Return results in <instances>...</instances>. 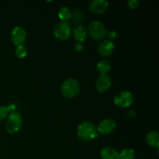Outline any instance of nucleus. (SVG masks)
Here are the masks:
<instances>
[{
	"label": "nucleus",
	"instance_id": "0eeeda50",
	"mask_svg": "<svg viewBox=\"0 0 159 159\" xmlns=\"http://www.w3.org/2000/svg\"><path fill=\"white\" fill-rule=\"evenodd\" d=\"M26 38V32L24 28L16 26L11 33V40L16 46L23 45Z\"/></svg>",
	"mask_w": 159,
	"mask_h": 159
},
{
	"label": "nucleus",
	"instance_id": "412c9836",
	"mask_svg": "<svg viewBox=\"0 0 159 159\" xmlns=\"http://www.w3.org/2000/svg\"><path fill=\"white\" fill-rule=\"evenodd\" d=\"M108 37L110 40H114V39H116L118 37L117 33L115 32V31H110V33L108 34Z\"/></svg>",
	"mask_w": 159,
	"mask_h": 159
},
{
	"label": "nucleus",
	"instance_id": "dca6fc26",
	"mask_svg": "<svg viewBox=\"0 0 159 159\" xmlns=\"http://www.w3.org/2000/svg\"><path fill=\"white\" fill-rule=\"evenodd\" d=\"M58 16L61 22H67L71 17V12L68 7H61L58 12Z\"/></svg>",
	"mask_w": 159,
	"mask_h": 159
},
{
	"label": "nucleus",
	"instance_id": "f257e3e1",
	"mask_svg": "<svg viewBox=\"0 0 159 159\" xmlns=\"http://www.w3.org/2000/svg\"><path fill=\"white\" fill-rule=\"evenodd\" d=\"M77 135L80 140L83 141H90L99 137L96 127L89 121L82 122L78 127Z\"/></svg>",
	"mask_w": 159,
	"mask_h": 159
},
{
	"label": "nucleus",
	"instance_id": "4be33fe9",
	"mask_svg": "<svg viewBox=\"0 0 159 159\" xmlns=\"http://www.w3.org/2000/svg\"><path fill=\"white\" fill-rule=\"evenodd\" d=\"M83 48H84L83 45H82L81 43H77L75 44V50L77 52H81V51L83 50Z\"/></svg>",
	"mask_w": 159,
	"mask_h": 159
},
{
	"label": "nucleus",
	"instance_id": "a211bd4d",
	"mask_svg": "<svg viewBox=\"0 0 159 159\" xmlns=\"http://www.w3.org/2000/svg\"><path fill=\"white\" fill-rule=\"evenodd\" d=\"M15 54L17 57L23 59L27 55V49H26L24 45H20V46H17L16 49L15 51Z\"/></svg>",
	"mask_w": 159,
	"mask_h": 159
},
{
	"label": "nucleus",
	"instance_id": "423d86ee",
	"mask_svg": "<svg viewBox=\"0 0 159 159\" xmlns=\"http://www.w3.org/2000/svg\"><path fill=\"white\" fill-rule=\"evenodd\" d=\"M71 34V27L68 22H61L57 23L54 29V36L60 40H66Z\"/></svg>",
	"mask_w": 159,
	"mask_h": 159
},
{
	"label": "nucleus",
	"instance_id": "1a4fd4ad",
	"mask_svg": "<svg viewBox=\"0 0 159 159\" xmlns=\"http://www.w3.org/2000/svg\"><path fill=\"white\" fill-rule=\"evenodd\" d=\"M111 78L107 75H100L96 81V88L100 93L107 92L111 86Z\"/></svg>",
	"mask_w": 159,
	"mask_h": 159
},
{
	"label": "nucleus",
	"instance_id": "aec40b11",
	"mask_svg": "<svg viewBox=\"0 0 159 159\" xmlns=\"http://www.w3.org/2000/svg\"><path fill=\"white\" fill-rule=\"evenodd\" d=\"M127 5H128L130 9H134L138 7V6H139V2H138V0H130V1H128V2H127Z\"/></svg>",
	"mask_w": 159,
	"mask_h": 159
},
{
	"label": "nucleus",
	"instance_id": "5701e85b",
	"mask_svg": "<svg viewBox=\"0 0 159 159\" xmlns=\"http://www.w3.org/2000/svg\"><path fill=\"white\" fill-rule=\"evenodd\" d=\"M127 115H128L131 118H134L136 116V113H135V111H133V110H130V111L127 113Z\"/></svg>",
	"mask_w": 159,
	"mask_h": 159
},
{
	"label": "nucleus",
	"instance_id": "f03ea898",
	"mask_svg": "<svg viewBox=\"0 0 159 159\" xmlns=\"http://www.w3.org/2000/svg\"><path fill=\"white\" fill-rule=\"evenodd\" d=\"M23 124L22 115L18 112H12L8 116L6 123V129L8 133L15 134L20 130Z\"/></svg>",
	"mask_w": 159,
	"mask_h": 159
},
{
	"label": "nucleus",
	"instance_id": "39448f33",
	"mask_svg": "<svg viewBox=\"0 0 159 159\" xmlns=\"http://www.w3.org/2000/svg\"><path fill=\"white\" fill-rule=\"evenodd\" d=\"M113 102L116 107H121V108H127L130 107L134 102V96L130 92L123 91L119 95L115 96Z\"/></svg>",
	"mask_w": 159,
	"mask_h": 159
},
{
	"label": "nucleus",
	"instance_id": "20e7f679",
	"mask_svg": "<svg viewBox=\"0 0 159 159\" xmlns=\"http://www.w3.org/2000/svg\"><path fill=\"white\" fill-rule=\"evenodd\" d=\"M89 33L95 40H100L107 36V30L102 23L93 21L89 26Z\"/></svg>",
	"mask_w": 159,
	"mask_h": 159
},
{
	"label": "nucleus",
	"instance_id": "4468645a",
	"mask_svg": "<svg viewBox=\"0 0 159 159\" xmlns=\"http://www.w3.org/2000/svg\"><path fill=\"white\" fill-rule=\"evenodd\" d=\"M146 141L152 147H159V134L156 131H151L146 135Z\"/></svg>",
	"mask_w": 159,
	"mask_h": 159
},
{
	"label": "nucleus",
	"instance_id": "6ab92c4d",
	"mask_svg": "<svg viewBox=\"0 0 159 159\" xmlns=\"http://www.w3.org/2000/svg\"><path fill=\"white\" fill-rule=\"evenodd\" d=\"M9 113L8 107L1 106L0 107V121L3 120L6 116H8V113Z\"/></svg>",
	"mask_w": 159,
	"mask_h": 159
},
{
	"label": "nucleus",
	"instance_id": "2eb2a0df",
	"mask_svg": "<svg viewBox=\"0 0 159 159\" xmlns=\"http://www.w3.org/2000/svg\"><path fill=\"white\" fill-rule=\"evenodd\" d=\"M96 69L100 75H107L111 69V65L107 61L101 60L96 65Z\"/></svg>",
	"mask_w": 159,
	"mask_h": 159
},
{
	"label": "nucleus",
	"instance_id": "9b49d317",
	"mask_svg": "<svg viewBox=\"0 0 159 159\" xmlns=\"http://www.w3.org/2000/svg\"><path fill=\"white\" fill-rule=\"evenodd\" d=\"M109 6V2L107 0H94L89 5V10L96 14L103 13Z\"/></svg>",
	"mask_w": 159,
	"mask_h": 159
},
{
	"label": "nucleus",
	"instance_id": "f3484780",
	"mask_svg": "<svg viewBox=\"0 0 159 159\" xmlns=\"http://www.w3.org/2000/svg\"><path fill=\"white\" fill-rule=\"evenodd\" d=\"M135 152L131 148H125L119 153V159H134Z\"/></svg>",
	"mask_w": 159,
	"mask_h": 159
},
{
	"label": "nucleus",
	"instance_id": "ddd939ff",
	"mask_svg": "<svg viewBox=\"0 0 159 159\" xmlns=\"http://www.w3.org/2000/svg\"><path fill=\"white\" fill-rule=\"evenodd\" d=\"M102 159H119V153L115 149L110 147H106L100 152Z\"/></svg>",
	"mask_w": 159,
	"mask_h": 159
},
{
	"label": "nucleus",
	"instance_id": "f8f14e48",
	"mask_svg": "<svg viewBox=\"0 0 159 159\" xmlns=\"http://www.w3.org/2000/svg\"><path fill=\"white\" fill-rule=\"evenodd\" d=\"M74 37L78 43H82L87 38V30L84 26H77L73 31Z\"/></svg>",
	"mask_w": 159,
	"mask_h": 159
},
{
	"label": "nucleus",
	"instance_id": "7ed1b4c3",
	"mask_svg": "<svg viewBox=\"0 0 159 159\" xmlns=\"http://www.w3.org/2000/svg\"><path fill=\"white\" fill-rule=\"evenodd\" d=\"M80 91L79 82L75 79H68L61 85V93L65 97L73 98L77 96Z\"/></svg>",
	"mask_w": 159,
	"mask_h": 159
},
{
	"label": "nucleus",
	"instance_id": "9d476101",
	"mask_svg": "<svg viewBox=\"0 0 159 159\" xmlns=\"http://www.w3.org/2000/svg\"><path fill=\"white\" fill-rule=\"evenodd\" d=\"M115 46L113 42L110 40H106L101 42L98 46V52L103 57H109L113 53Z\"/></svg>",
	"mask_w": 159,
	"mask_h": 159
},
{
	"label": "nucleus",
	"instance_id": "6e6552de",
	"mask_svg": "<svg viewBox=\"0 0 159 159\" xmlns=\"http://www.w3.org/2000/svg\"><path fill=\"white\" fill-rule=\"evenodd\" d=\"M116 127V125L114 120L112 119H106L99 123L96 130L99 134L107 135L114 131Z\"/></svg>",
	"mask_w": 159,
	"mask_h": 159
}]
</instances>
